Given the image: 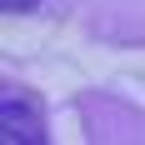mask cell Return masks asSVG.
Segmentation results:
<instances>
[{"mask_svg":"<svg viewBox=\"0 0 145 145\" xmlns=\"http://www.w3.org/2000/svg\"><path fill=\"white\" fill-rule=\"evenodd\" d=\"M0 145H50L45 110L30 90L5 85V95H0Z\"/></svg>","mask_w":145,"mask_h":145,"instance_id":"cell-1","label":"cell"},{"mask_svg":"<svg viewBox=\"0 0 145 145\" xmlns=\"http://www.w3.org/2000/svg\"><path fill=\"white\" fill-rule=\"evenodd\" d=\"M35 5H40V0H0V10H5V15H30Z\"/></svg>","mask_w":145,"mask_h":145,"instance_id":"cell-2","label":"cell"}]
</instances>
